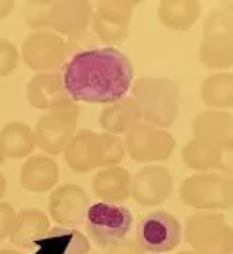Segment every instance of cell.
I'll use <instances>...</instances> for the list:
<instances>
[{
    "instance_id": "f546056e",
    "label": "cell",
    "mask_w": 233,
    "mask_h": 254,
    "mask_svg": "<svg viewBox=\"0 0 233 254\" xmlns=\"http://www.w3.org/2000/svg\"><path fill=\"white\" fill-rule=\"evenodd\" d=\"M203 34H233L232 15L222 10L211 11L203 25Z\"/></svg>"
},
{
    "instance_id": "ac0fdd59",
    "label": "cell",
    "mask_w": 233,
    "mask_h": 254,
    "mask_svg": "<svg viewBox=\"0 0 233 254\" xmlns=\"http://www.w3.org/2000/svg\"><path fill=\"white\" fill-rule=\"evenodd\" d=\"M66 97L61 72H38L27 84V101L38 110H50Z\"/></svg>"
},
{
    "instance_id": "9c48e42d",
    "label": "cell",
    "mask_w": 233,
    "mask_h": 254,
    "mask_svg": "<svg viewBox=\"0 0 233 254\" xmlns=\"http://www.w3.org/2000/svg\"><path fill=\"white\" fill-rule=\"evenodd\" d=\"M144 253H169L182 241V226L167 211H154L142 216L137 224V239Z\"/></svg>"
},
{
    "instance_id": "7c38bea8",
    "label": "cell",
    "mask_w": 233,
    "mask_h": 254,
    "mask_svg": "<svg viewBox=\"0 0 233 254\" xmlns=\"http://www.w3.org/2000/svg\"><path fill=\"white\" fill-rule=\"evenodd\" d=\"M173 191V177L163 165H148L131 177L129 197L142 207H156L167 201Z\"/></svg>"
},
{
    "instance_id": "e575fe53",
    "label": "cell",
    "mask_w": 233,
    "mask_h": 254,
    "mask_svg": "<svg viewBox=\"0 0 233 254\" xmlns=\"http://www.w3.org/2000/svg\"><path fill=\"white\" fill-rule=\"evenodd\" d=\"M15 8V2L13 0H0V19L8 17L11 11Z\"/></svg>"
},
{
    "instance_id": "d4e9b609",
    "label": "cell",
    "mask_w": 233,
    "mask_h": 254,
    "mask_svg": "<svg viewBox=\"0 0 233 254\" xmlns=\"http://www.w3.org/2000/svg\"><path fill=\"white\" fill-rule=\"evenodd\" d=\"M201 101L207 110H228L233 105V74L216 72L207 76L201 84Z\"/></svg>"
},
{
    "instance_id": "f35d334b",
    "label": "cell",
    "mask_w": 233,
    "mask_h": 254,
    "mask_svg": "<svg viewBox=\"0 0 233 254\" xmlns=\"http://www.w3.org/2000/svg\"><path fill=\"white\" fill-rule=\"evenodd\" d=\"M176 254H195L193 251H182V253H176Z\"/></svg>"
},
{
    "instance_id": "30bf717a",
    "label": "cell",
    "mask_w": 233,
    "mask_h": 254,
    "mask_svg": "<svg viewBox=\"0 0 233 254\" xmlns=\"http://www.w3.org/2000/svg\"><path fill=\"white\" fill-rule=\"evenodd\" d=\"M21 57L36 72H59L66 63L64 40L53 31L32 32L23 42Z\"/></svg>"
},
{
    "instance_id": "3957f363",
    "label": "cell",
    "mask_w": 233,
    "mask_h": 254,
    "mask_svg": "<svg viewBox=\"0 0 233 254\" xmlns=\"http://www.w3.org/2000/svg\"><path fill=\"white\" fill-rule=\"evenodd\" d=\"M80 118V106L72 99H63L61 103L46 110L34 126V142L48 156L63 154L70 138L74 137Z\"/></svg>"
},
{
    "instance_id": "f1b7e54d",
    "label": "cell",
    "mask_w": 233,
    "mask_h": 254,
    "mask_svg": "<svg viewBox=\"0 0 233 254\" xmlns=\"http://www.w3.org/2000/svg\"><path fill=\"white\" fill-rule=\"evenodd\" d=\"M99 40L97 36L91 32V29H85L82 32H76L72 36H68V40L64 42V52H66V61L72 57V55H78L82 52H89V50H95Z\"/></svg>"
},
{
    "instance_id": "4316f807",
    "label": "cell",
    "mask_w": 233,
    "mask_h": 254,
    "mask_svg": "<svg viewBox=\"0 0 233 254\" xmlns=\"http://www.w3.org/2000/svg\"><path fill=\"white\" fill-rule=\"evenodd\" d=\"M99 137H101V169L119 167V163L127 156L123 140L110 133H99Z\"/></svg>"
},
{
    "instance_id": "9a60e30c",
    "label": "cell",
    "mask_w": 233,
    "mask_h": 254,
    "mask_svg": "<svg viewBox=\"0 0 233 254\" xmlns=\"http://www.w3.org/2000/svg\"><path fill=\"white\" fill-rule=\"evenodd\" d=\"M191 135L195 140L216 146L233 144V116L224 110H203L191 120Z\"/></svg>"
},
{
    "instance_id": "d6986e66",
    "label": "cell",
    "mask_w": 233,
    "mask_h": 254,
    "mask_svg": "<svg viewBox=\"0 0 233 254\" xmlns=\"http://www.w3.org/2000/svg\"><path fill=\"white\" fill-rule=\"evenodd\" d=\"M50 232V216L38 209H23L15 214L11 226L10 239L11 245L19 249H31L38 239H42Z\"/></svg>"
},
{
    "instance_id": "d6a6232c",
    "label": "cell",
    "mask_w": 233,
    "mask_h": 254,
    "mask_svg": "<svg viewBox=\"0 0 233 254\" xmlns=\"http://www.w3.org/2000/svg\"><path fill=\"white\" fill-rule=\"evenodd\" d=\"M106 254H146V253L140 249V245L135 239H127L125 237L123 241H119L117 245L110 247Z\"/></svg>"
},
{
    "instance_id": "cb8c5ba5",
    "label": "cell",
    "mask_w": 233,
    "mask_h": 254,
    "mask_svg": "<svg viewBox=\"0 0 233 254\" xmlns=\"http://www.w3.org/2000/svg\"><path fill=\"white\" fill-rule=\"evenodd\" d=\"M0 146L4 150V156L11 159H23L31 156L36 148L34 131L31 126L23 122H10L0 131Z\"/></svg>"
},
{
    "instance_id": "8d00e7d4",
    "label": "cell",
    "mask_w": 233,
    "mask_h": 254,
    "mask_svg": "<svg viewBox=\"0 0 233 254\" xmlns=\"http://www.w3.org/2000/svg\"><path fill=\"white\" fill-rule=\"evenodd\" d=\"M0 254H21L19 251H15V249H2Z\"/></svg>"
},
{
    "instance_id": "836d02e7",
    "label": "cell",
    "mask_w": 233,
    "mask_h": 254,
    "mask_svg": "<svg viewBox=\"0 0 233 254\" xmlns=\"http://www.w3.org/2000/svg\"><path fill=\"white\" fill-rule=\"evenodd\" d=\"M232 154H233V144L230 146H222V156H220V165H218V171L220 173H226V177L230 179V175H232Z\"/></svg>"
},
{
    "instance_id": "52a82bcc",
    "label": "cell",
    "mask_w": 233,
    "mask_h": 254,
    "mask_svg": "<svg viewBox=\"0 0 233 254\" xmlns=\"http://www.w3.org/2000/svg\"><path fill=\"white\" fill-rule=\"evenodd\" d=\"M137 2L131 0H101L93 6L91 32L106 48H116L125 42L129 34V23L133 17Z\"/></svg>"
},
{
    "instance_id": "e0dca14e",
    "label": "cell",
    "mask_w": 233,
    "mask_h": 254,
    "mask_svg": "<svg viewBox=\"0 0 233 254\" xmlns=\"http://www.w3.org/2000/svg\"><path fill=\"white\" fill-rule=\"evenodd\" d=\"M129 186H131V173L125 167H106L99 169L91 180L93 193L101 203L119 205L129 199Z\"/></svg>"
},
{
    "instance_id": "ffe728a7",
    "label": "cell",
    "mask_w": 233,
    "mask_h": 254,
    "mask_svg": "<svg viewBox=\"0 0 233 254\" xmlns=\"http://www.w3.org/2000/svg\"><path fill=\"white\" fill-rule=\"evenodd\" d=\"M140 112L133 97H121L116 103L103 106L99 114V124L110 135H125L131 127L140 124Z\"/></svg>"
},
{
    "instance_id": "8992f818",
    "label": "cell",
    "mask_w": 233,
    "mask_h": 254,
    "mask_svg": "<svg viewBox=\"0 0 233 254\" xmlns=\"http://www.w3.org/2000/svg\"><path fill=\"white\" fill-rule=\"evenodd\" d=\"M84 222L91 241L101 249H110L127 237L133 226V214L123 205L93 203L87 207Z\"/></svg>"
},
{
    "instance_id": "603a6c76",
    "label": "cell",
    "mask_w": 233,
    "mask_h": 254,
    "mask_svg": "<svg viewBox=\"0 0 233 254\" xmlns=\"http://www.w3.org/2000/svg\"><path fill=\"white\" fill-rule=\"evenodd\" d=\"M199 61L214 70L230 68L233 63V34H203Z\"/></svg>"
},
{
    "instance_id": "83f0119b",
    "label": "cell",
    "mask_w": 233,
    "mask_h": 254,
    "mask_svg": "<svg viewBox=\"0 0 233 254\" xmlns=\"http://www.w3.org/2000/svg\"><path fill=\"white\" fill-rule=\"evenodd\" d=\"M53 8V0H32L25 6V23L34 32L50 29V13Z\"/></svg>"
},
{
    "instance_id": "44dd1931",
    "label": "cell",
    "mask_w": 233,
    "mask_h": 254,
    "mask_svg": "<svg viewBox=\"0 0 233 254\" xmlns=\"http://www.w3.org/2000/svg\"><path fill=\"white\" fill-rule=\"evenodd\" d=\"M31 249H36V254H89V241L78 230L55 228Z\"/></svg>"
},
{
    "instance_id": "ab89813d",
    "label": "cell",
    "mask_w": 233,
    "mask_h": 254,
    "mask_svg": "<svg viewBox=\"0 0 233 254\" xmlns=\"http://www.w3.org/2000/svg\"><path fill=\"white\" fill-rule=\"evenodd\" d=\"M89 254H95V253H89Z\"/></svg>"
},
{
    "instance_id": "5bb4252c",
    "label": "cell",
    "mask_w": 233,
    "mask_h": 254,
    "mask_svg": "<svg viewBox=\"0 0 233 254\" xmlns=\"http://www.w3.org/2000/svg\"><path fill=\"white\" fill-rule=\"evenodd\" d=\"M93 15V4L87 0H53L50 13V29L55 34H68L89 29Z\"/></svg>"
},
{
    "instance_id": "1f68e13d",
    "label": "cell",
    "mask_w": 233,
    "mask_h": 254,
    "mask_svg": "<svg viewBox=\"0 0 233 254\" xmlns=\"http://www.w3.org/2000/svg\"><path fill=\"white\" fill-rule=\"evenodd\" d=\"M15 214L17 212L13 211V207H11L10 203H0V243L10 237Z\"/></svg>"
},
{
    "instance_id": "ba28073f",
    "label": "cell",
    "mask_w": 233,
    "mask_h": 254,
    "mask_svg": "<svg viewBox=\"0 0 233 254\" xmlns=\"http://www.w3.org/2000/svg\"><path fill=\"white\" fill-rule=\"evenodd\" d=\"M125 154L138 163L167 161L176 148V140L167 129L148 126L144 122L131 127L123 135Z\"/></svg>"
},
{
    "instance_id": "8fae6325",
    "label": "cell",
    "mask_w": 233,
    "mask_h": 254,
    "mask_svg": "<svg viewBox=\"0 0 233 254\" xmlns=\"http://www.w3.org/2000/svg\"><path fill=\"white\" fill-rule=\"evenodd\" d=\"M89 207L87 191L78 184H61L53 188L48 199V212L50 218L61 228H78L84 224L85 212Z\"/></svg>"
},
{
    "instance_id": "5b68a950",
    "label": "cell",
    "mask_w": 233,
    "mask_h": 254,
    "mask_svg": "<svg viewBox=\"0 0 233 254\" xmlns=\"http://www.w3.org/2000/svg\"><path fill=\"white\" fill-rule=\"evenodd\" d=\"M180 199L197 211H232V179L216 173H197L182 182Z\"/></svg>"
},
{
    "instance_id": "484cf974",
    "label": "cell",
    "mask_w": 233,
    "mask_h": 254,
    "mask_svg": "<svg viewBox=\"0 0 233 254\" xmlns=\"http://www.w3.org/2000/svg\"><path fill=\"white\" fill-rule=\"evenodd\" d=\"M222 156V146H216L211 142H203L191 138L182 148V161L184 165L197 173H207L211 169H218Z\"/></svg>"
},
{
    "instance_id": "7a4b0ae2",
    "label": "cell",
    "mask_w": 233,
    "mask_h": 254,
    "mask_svg": "<svg viewBox=\"0 0 233 254\" xmlns=\"http://www.w3.org/2000/svg\"><path fill=\"white\" fill-rule=\"evenodd\" d=\"M133 99L140 120L148 126L165 129L180 114V87L165 76H142L133 82Z\"/></svg>"
},
{
    "instance_id": "7402d4cb",
    "label": "cell",
    "mask_w": 233,
    "mask_h": 254,
    "mask_svg": "<svg viewBox=\"0 0 233 254\" xmlns=\"http://www.w3.org/2000/svg\"><path fill=\"white\" fill-rule=\"evenodd\" d=\"M201 15V2L197 0H161L158 17L163 27L171 31H188Z\"/></svg>"
},
{
    "instance_id": "4fadbf2b",
    "label": "cell",
    "mask_w": 233,
    "mask_h": 254,
    "mask_svg": "<svg viewBox=\"0 0 233 254\" xmlns=\"http://www.w3.org/2000/svg\"><path fill=\"white\" fill-rule=\"evenodd\" d=\"M64 161L72 173L84 175L101 169V137L97 131L80 129L63 150Z\"/></svg>"
},
{
    "instance_id": "4dcf8cb0",
    "label": "cell",
    "mask_w": 233,
    "mask_h": 254,
    "mask_svg": "<svg viewBox=\"0 0 233 254\" xmlns=\"http://www.w3.org/2000/svg\"><path fill=\"white\" fill-rule=\"evenodd\" d=\"M19 63V50L8 38H0V78L10 76Z\"/></svg>"
},
{
    "instance_id": "d590c367",
    "label": "cell",
    "mask_w": 233,
    "mask_h": 254,
    "mask_svg": "<svg viewBox=\"0 0 233 254\" xmlns=\"http://www.w3.org/2000/svg\"><path fill=\"white\" fill-rule=\"evenodd\" d=\"M4 191H6V179H4V175L0 173V197L4 195Z\"/></svg>"
},
{
    "instance_id": "277c9868",
    "label": "cell",
    "mask_w": 233,
    "mask_h": 254,
    "mask_svg": "<svg viewBox=\"0 0 233 254\" xmlns=\"http://www.w3.org/2000/svg\"><path fill=\"white\" fill-rule=\"evenodd\" d=\"M184 239L195 254H232L233 232L222 212L197 211L186 220Z\"/></svg>"
},
{
    "instance_id": "74e56055",
    "label": "cell",
    "mask_w": 233,
    "mask_h": 254,
    "mask_svg": "<svg viewBox=\"0 0 233 254\" xmlns=\"http://www.w3.org/2000/svg\"><path fill=\"white\" fill-rule=\"evenodd\" d=\"M6 161V156H4V150H2V146H0V165Z\"/></svg>"
},
{
    "instance_id": "6da1fadb",
    "label": "cell",
    "mask_w": 233,
    "mask_h": 254,
    "mask_svg": "<svg viewBox=\"0 0 233 254\" xmlns=\"http://www.w3.org/2000/svg\"><path fill=\"white\" fill-rule=\"evenodd\" d=\"M133 64L116 48H95L72 55L63 66V84L74 103L110 105L133 85Z\"/></svg>"
},
{
    "instance_id": "2e32d148",
    "label": "cell",
    "mask_w": 233,
    "mask_h": 254,
    "mask_svg": "<svg viewBox=\"0 0 233 254\" xmlns=\"http://www.w3.org/2000/svg\"><path fill=\"white\" fill-rule=\"evenodd\" d=\"M21 186L31 193H44L57 186L59 180V165L50 156H31L25 159L19 173Z\"/></svg>"
}]
</instances>
